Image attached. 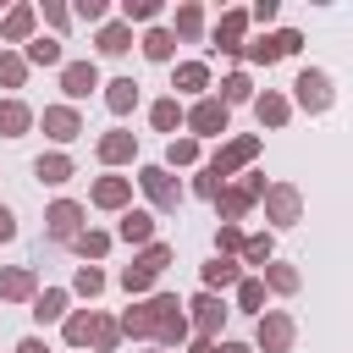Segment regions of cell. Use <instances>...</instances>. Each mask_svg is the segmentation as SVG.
I'll return each mask as SVG.
<instances>
[{
	"label": "cell",
	"instance_id": "836d02e7",
	"mask_svg": "<svg viewBox=\"0 0 353 353\" xmlns=\"http://www.w3.org/2000/svg\"><path fill=\"white\" fill-rule=\"evenodd\" d=\"M237 254H243L248 265H270V254H276V243H270V237L259 232V237H243V248H237Z\"/></svg>",
	"mask_w": 353,
	"mask_h": 353
},
{
	"label": "cell",
	"instance_id": "ab89813d",
	"mask_svg": "<svg viewBox=\"0 0 353 353\" xmlns=\"http://www.w3.org/2000/svg\"><path fill=\"white\" fill-rule=\"evenodd\" d=\"M22 77H28V61L22 55H0V83L6 88H22Z\"/></svg>",
	"mask_w": 353,
	"mask_h": 353
},
{
	"label": "cell",
	"instance_id": "7dc6e473",
	"mask_svg": "<svg viewBox=\"0 0 353 353\" xmlns=\"http://www.w3.org/2000/svg\"><path fill=\"white\" fill-rule=\"evenodd\" d=\"M77 17H83V22H99V17H105V0H83Z\"/></svg>",
	"mask_w": 353,
	"mask_h": 353
},
{
	"label": "cell",
	"instance_id": "603a6c76",
	"mask_svg": "<svg viewBox=\"0 0 353 353\" xmlns=\"http://www.w3.org/2000/svg\"><path fill=\"white\" fill-rule=\"evenodd\" d=\"M254 116H259V127H281V121H287V99L265 88V94L254 99Z\"/></svg>",
	"mask_w": 353,
	"mask_h": 353
},
{
	"label": "cell",
	"instance_id": "4fadbf2b",
	"mask_svg": "<svg viewBox=\"0 0 353 353\" xmlns=\"http://www.w3.org/2000/svg\"><path fill=\"white\" fill-rule=\"evenodd\" d=\"M259 154V138H237V143H226V149H215V160H210V171L215 176H232L237 165H248Z\"/></svg>",
	"mask_w": 353,
	"mask_h": 353
},
{
	"label": "cell",
	"instance_id": "484cf974",
	"mask_svg": "<svg viewBox=\"0 0 353 353\" xmlns=\"http://www.w3.org/2000/svg\"><path fill=\"white\" fill-rule=\"evenodd\" d=\"M61 314H66V292H61V287L33 292V320H44V325H50V320H61Z\"/></svg>",
	"mask_w": 353,
	"mask_h": 353
},
{
	"label": "cell",
	"instance_id": "e0dca14e",
	"mask_svg": "<svg viewBox=\"0 0 353 353\" xmlns=\"http://www.w3.org/2000/svg\"><path fill=\"white\" fill-rule=\"evenodd\" d=\"M116 237H121V243H149V237H154V215H149V210H127L121 226H116Z\"/></svg>",
	"mask_w": 353,
	"mask_h": 353
},
{
	"label": "cell",
	"instance_id": "cb8c5ba5",
	"mask_svg": "<svg viewBox=\"0 0 353 353\" xmlns=\"http://www.w3.org/2000/svg\"><path fill=\"white\" fill-rule=\"evenodd\" d=\"M33 176L55 188V182H66V176H72V160H66V154H39V160H33Z\"/></svg>",
	"mask_w": 353,
	"mask_h": 353
},
{
	"label": "cell",
	"instance_id": "83f0119b",
	"mask_svg": "<svg viewBox=\"0 0 353 353\" xmlns=\"http://www.w3.org/2000/svg\"><path fill=\"white\" fill-rule=\"evenodd\" d=\"M22 61H28V66H61V39H33Z\"/></svg>",
	"mask_w": 353,
	"mask_h": 353
},
{
	"label": "cell",
	"instance_id": "44dd1931",
	"mask_svg": "<svg viewBox=\"0 0 353 353\" xmlns=\"http://www.w3.org/2000/svg\"><path fill=\"white\" fill-rule=\"evenodd\" d=\"M105 105H110L116 116H127V110L138 105V83H132V77H116V83H105Z\"/></svg>",
	"mask_w": 353,
	"mask_h": 353
},
{
	"label": "cell",
	"instance_id": "f35d334b",
	"mask_svg": "<svg viewBox=\"0 0 353 353\" xmlns=\"http://www.w3.org/2000/svg\"><path fill=\"white\" fill-rule=\"evenodd\" d=\"M88 336H94V309H88V314H72V320H66V342H72V347H83Z\"/></svg>",
	"mask_w": 353,
	"mask_h": 353
},
{
	"label": "cell",
	"instance_id": "c3c4849f",
	"mask_svg": "<svg viewBox=\"0 0 353 353\" xmlns=\"http://www.w3.org/2000/svg\"><path fill=\"white\" fill-rule=\"evenodd\" d=\"M276 11H281V6H276V0H259V6H254V11H248V17H254V22H276Z\"/></svg>",
	"mask_w": 353,
	"mask_h": 353
},
{
	"label": "cell",
	"instance_id": "30bf717a",
	"mask_svg": "<svg viewBox=\"0 0 353 353\" xmlns=\"http://www.w3.org/2000/svg\"><path fill=\"white\" fill-rule=\"evenodd\" d=\"M188 127H193L199 138H221V132H226V105H221V99H199V105L188 110Z\"/></svg>",
	"mask_w": 353,
	"mask_h": 353
},
{
	"label": "cell",
	"instance_id": "d6986e66",
	"mask_svg": "<svg viewBox=\"0 0 353 353\" xmlns=\"http://www.w3.org/2000/svg\"><path fill=\"white\" fill-rule=\"evenodd\" d=\"M28 127H33V110H28L22 99H6V105H0V132H6V138H22Z\"/></svg>",
	"mask_w": 353,
	"mask_h": 353
},
{
	"label": "cell",
	"instance_id": "52a82bcc",
	"mask_svg": "<svg viewBox=\"0 0 353 353\" xmlns=\"http://www.w3.org/2000/svg\"><path fill=\"white\" fill-rule=\"evenodd\" d=\"M188 309H193V331H199V342H210V336L221 331V320H226V303H221L215 292H199Z\"/></svg>",
	"mask_w": 353,
	"mask_h": 353
},
{
	"label": "cell",
	"instance_id": "ffe728a7",
	"mask_svg": "<svg viewBox=\"0 0 353 353\" xmlns=\"http://www.w3.org/2000/svg\"><path fill=\"white\" fill-rule=\"evenodd\" d=\"M132 50V28L127 22H105L99 28V55H127Z\"/></svg>",
	"mask_w": 353,
	"mask_h": 353
},
{
	"label": "cell",
	"instance_id": "277c9868",
	"mask_svg": "<svg viewBox=\"0 0 353 353\" xmlns=\"http://www.w3.org/2000/svg\"><path fill=\"white\" fill-rule=\"evenodd\" d=\"M259 193H265V176H243L237 188H226V193H215V204H221V215H226V226H232V221H237V215H243V210H248V204H254Z\"/></svg>",
	"mask_w": 353,
	"mask_h": 353
},
{
	"label": "cell",
	"instance_id": "816d5d0a",
	"mask_svg": "<svg viewBox=\"0 0 353 353\" xmlns=\"http://www.w3.org/2000/svg\"><path fill=\"white\" fill-rule=\"evenodd\" d=\"M215 353H254V347H243V342H221Z\"/></svg>",
	"mask_w": 353,
	"mask_h": 353
},
{
	"label": "cell",
	"instance_id": "4dcf8cb0",
	"mask_svg": "<svg viewBox=\"0 0 353 353\" xmlns=\"http://www.w3.org/2000/svg\"><path fill=\"white\" fill-rule=\"evenodd\" d=\"M243 99H254V83H248V77H243V72H232V77H226V83H221V105H226V110H232V105H243Z\"/></svg>",
	"mask_w": 353,
	"mask_h": 353
},
{
	"label": "cell",
	"instance_id": "d590c367",
	"mask_svg": "<svg viewBox=\"0 0 353 353\" xmlns=\"http://www.w3.org/2000/svg\"><path fill=\"white\" fill-rule=\"evenodd\" d=\"M265 281H270L276 292H298V270H292V265H276V259H270V265H265Z\"/></svg>",
	"mask_w": 353,
	"mask_h": 353
},
{
	"label": "cell",
	"instance_id": "1f68e13d",
	"mask_svg": "<svg viewBox=\"0 0 353 353\" xmlns=\"http://www.w3.org/2000/svg\"><path fill=\"white\" fill-rule=\"evenodd\" d=\"M199 160V138H171L165 143V165H193Z\"/></svg>",
	"mask_w": 353,
	"mask_h": 353
},
{
	"label": "cell",
	"instance_id": "7c38bea8",
	"mask_svg": "<svg viewBox=\"0 0 353 353\" xmlns=\"http://www.w3.org/2000/svg\"><path fill=\"white\" fill-rule=\"evenodd\" d=\"M39 121H44V132H50L55 143H72V138L83 132V116H77L72 105H50V110H44Z\"/></svg>",
	"mask_w": 353,
	"mask_h": 353
},
{
	"label": "cell",
	"instance_id": "f6af8a7d",
	"mask_svg": "<svg viewBox=\"0 0 353 353\" xmlns=\"http://www.w3.org/2000/svg\"><path fill=\"white\" fill-rule=\"evenodd\" d=\"M121 331L127 336H149V309H127L121 314Z\"/></svg>",
	"mask_w": 353,
	"mask_h": 353
},
{
	"label": "cell",
	"instance_id": "b9f144b4",
	"mask_svg": "<svg viewBox=\"0 0 353 353\" xmlns=\"http://www.w3.org/2000/svg\"><path fill=\"white\" fill-rule=\"evenodd\" d=\"M116 336H121V325H116V320H99V314H94V347H99V353H110V347H116Z\"/></svg>",
	"mask_w": 353,
	"mask_h": 353
},
{
	"label": "cell",
	"instance_id": "3957f363",
	"mask_svg": "<svg viewBox=\"0 0 353 353\" xmlns=\"http://www.w3.org/2000/svg\"><path fill=\"white\" fill-rule=\"evenodd\" d=\"M138 182H143V193H149L160 210H176V204H182V188H176V176H171L165 165H143Z\"/></svg>",
	"mask_w": 353,
	"mask_h": 353
},
{
	"label": "cell",
	"instance_id": "7402d4cb",
	"mask_svg": "<svg viewBox=\"0 0 353 353\" xmlns=\"http://www.w3.org/2000/svg\"><path fill=\"white\" fill-rule=\"evenodd\" d=\"M33 17H39L33 6H17V11H6V22H0V39H11V44H17V39H28V33H33Z\"/></svg>",
	"mask_w": 353,
	"mask_h": 353
},
{
	"label": "cell",
	"instance_id": "ee69618b",
	"mask_svg": "<svg viewBox=\"0 0 353 353\" xmlns=\"http://www.w3.org/2000/svg\"><path fill=\"white\" fill-rule=\"evenodd\" d=\"M215 248H221V259H226V254H237V248H243V232L221 221V232H215Z\"/></svg>",
	"mask_w": 353,
	"mask_h": 353
},
{
	"label": "cell",
	"instance_id": "60d3db41",
	"mask_svg": "<svg viewBox=\"0 0 353 353\" xmlns=\"http://www.w3.org/2000/svg\"><path fill=\"white\" fill-rule=\"evenodd\" d=\"M237 303H243V309H259V303H265V281H259V276L237 281Z\"/></svg>",
	"mask_w": 353,
	"mask_h": 353
},
{
	"label": "cell",
	"instance_id": "9c48e42d",
	"mask_svg": "<svg viewBox=\"0 0 353 353\" xmlns=\"http://www.w3.org/2000/svg\"><path fill=\"white\" fill-rule=\"evenodd\" d=\"M298 105L303 110H331V77L325 72H298Z\"/></svg>",
	"mask_w": 353,
	"mask_h": 353
},
{
	"label": "cell",
	"instance_id": "bcb514c9",
	"mask_svg": "<svg viewBox=\"0 0 353 353\" xmlns=\"http://www.w3.org/2000/svg\"><path fill=\"white\" fill-rule=\"evenodd\" d=\"M193 193H199V199H215V193H221V176H215V171L204 165V171L193 176Z\"/></svg>",
	"mask_w": 353,
	"mask_h": 353
},
{
	"label": "cell",
	"instance_id": "2e32d148",
	"mask_svg": "<svg viewBox=\"0 0 353 353\" xmlns=\"http://www.w3.org/2000/svg\"><path fill=\"white\" fill-rule=\"evenodd\" d=\"M132 154H138V138H132V132H105V138H99V160H105V165H121V160H132Z\"/></svg>",
	"mask_w": 353,
	"mask_h": 353
},
{
	"label": "cell",
	"instance_id": "f1b7e54d",
	"mask_svg": "<svg viewBox=\"0 0 353 353\" xmlns=\"http://www.w3.org/2000/svg\"><path fill=\"white\" fill-rule=\"evenodd\" d=\"M204 83H210V66H204V61H182V66H176V83H171V88H188V94H199Z\"/></svg>",
	"mask_w": 353,
	"mask_h": 353
},
{
	"label": "cell",
	"instance_id": "74e56055",
	"mask_svg": "<svg viewBox=\"0 0 353 353\" xmlns=\"http://www.w3.org/2000/svg\"><path fill=\"white\" fill-rule=\"evenodd\" d=\"M72 287H77L83 298H94V292H105V276H99L94 265H77V276H72Z\"/></svg>",
	"mask_w": 353,
	"mask_h": 353
},
{
	"label": "cell",
	"instance_id": "8992f818",
	"mask_svg": "<svg viewBox=\"0 0 353 353\" xmlns=\"http://www.w3.org/2000/svg\"><path fill=\"white\" fill-rule=\"evenodd\" d=\"M61 88H66V99H88L99 88V66L94 61H66L61 66Z\"/></svg>",
	"mask_w": 353,
	"mask_h": 353
},
{
	"label": "cell",
	"instance_id": "7a4b0ae2",
	"mask_svg": "<svg viewBox=\"0 0 353 353\" xmlns=\"http://www.w3.org/2000/svg\"><path fill=\"white\" fill-rule=\"evenodd\" d=\"M303 39L292 33V28H281V33H270V39H254V44H243L237 55H248V61H259V66H270V61H281V55H292Z\"/></svg>",
	"mask_w": 353,
	"mask_h": 353
},
{
	"label": "cell",
	"instance_id": "8d00e7d4",
	"mask_svg": "<svg viewBox=\"0 0 353 353\" xmlns=\"http://www.w3.org/2000/svg\"><path fill=\"white\" fill-rule=\"evenodd\" d=\"M149 281H154V270H149V265H143V259H132V265H127V270H121V287H127V292H143V287H149Z\"/></svg>",
	"mask_w": 353,
	"mask_h": 353
},
{
	"label": "cell",
	"instance_id": "e575fe53",
	"mask_svg": "<svg viewBox=\"0 0 353 353\" xmlns=\"http://www.w3.org/2000/svg\"><path fill=\"white\" fill-rule=\"evenodd\" d=\"M176 33H182V39H199V33H204V11H199V6H176Z\"/></svg>",
	"mask_w": 353,
	"mask_h": 353
},
{
	"label": "cell",
	"instance_id": "ac0fdd59",
	"mask_svg": "<svg viewBox=\"0 0 353 353\" xmlns=\"http://www.w3.org/2000/svg\"><path fill=\"white\" fill-rule=\"evenodd\" d=\"M0 298H11V303L33 298V270H28V265H17V270H0Z\"/></svg>",
	"mask_w": 353,
	"mask_h": 353
},
{
	"label": "cell",
	"instance_id": "5bb4252c",
	"mask_svg": "<svg viewBox=\"0 0 353 353\" xmlns=\"http://www.w3.org/2000/svg\"><path fill=\"white\" fill-rule=\"evenodd\" d=\"M243 28H248V11H226V17L215 22V44H221L226 55H237V50H243Z\"/></svg>",
	"mask_w": 353,
	"mask_h": 353
},
{
	"label": "cell",
	"instance_id": "f5cc1de1",
	"mask_svg": "<svg viewBox=\"0 0 353 353\" xmlns=\"http://www.w3.org/2000/svg\"><path fill=\"white\" fill-rule=\"evenodd\" d=\"M188 353H215V347H210V342H193V347H188Z\"/></svg>",
	"mask_w": 353,
	"mask_h": 353
},
{
	"label": "cell",
	"instance_id": "5b68a950",
	"mask_svg": "<svg viewBox=\"0 0 353 353\" xmlns=\"http://www.w3.org/2000/svg\"><path fill=\"white\" fill-rule=\"evenodd\" d=\"M259 199H265V215H270L276 226H292V221H298V188H292V182H270Z\"/></svg>",
	"mask_w": 353,
	"mask_h": 353
},
{
	"label": "cell",
	"instance_id": "f546056e",
	"mask_svg": "<svg viewBox=\"0 0 353 353\" xmlns=\"http://www.w3.org/2000/svg\"><path fill=\"white\" fill-rule=\"evenodd\" d=\"M149 121H154L160 132H171V138H176V127H182V105H176V99H154Z\"/></svg>",
	"mask_w": 353,
	"mask_h": 353
},
{
	"label": "cell",
	"instance_id": "d6a6232c",
	"mask_svg": "<svg viewBox=\"0 0 353 353\" xmlns=\"http://www.w3.org/2000/svg\"><path fill=\"white\" fill-rule=\"evenodd\" d=\"M72 248H77L83 259H99V254L110 248V232H77V237H72Z\"/></svg>",
	"mask_w": 353,
	"mask_h": 353
},
{
	"label": "cell",
	"instance_id": "9a60e30c",
	"mask_svg": "<svg viewBox=\"0 0 353 353\" xmlns=\"http://www.w3.org/2000/svg\"><path fill=\"white\" fill-rule=\"evenodd\" d=\"M127 193H132V182H127V176H99L88 199H94L99 210H121V204H127Z\"/></svg>",
	"mask_w": 353,
	"mask_h": 353
},
{
	"label": "cell",
	"instance_id": "6da1fadb",
	"mask_svg": "<svg viewBox=\"0 0 353 353\" xmlns=\"http://www.w3.org/2000/svg\"><path fill=\"white\" fill-rule=\"evenodd\" d=\"M143 309H149V336H154L160 347H176V342L188 336V314H182V303H176L171 292H154Z\"/></svg>",
	"mask_w": 353,
	"mask_h": 353
},
{
	"label": "cell",
	"instance_id": "f907efd6",
	"mask_svg": "<svg viewBox=\"0 0 353 353\" xmlns=\"http://www.w3.org/2000/svg\"><path fill=\"white\" fill-rule=\"evenodd\" d=\"M17 353H50V347H44L39 336H22V342H17Z\"/></svg>",
	"mask_w": 353,
	"mask_h": 353
},
{
	"label": "cell",
	"instance_id": "4316f807",
	"mask_svg": "<svg viewBox=\"0 0 353 353\" xmlns=\"http://www.w3.org/2000/svg\"><path fill=\"white\" fill-rule=\"evenodd\" d=\"M143 55H149V61H171V55H176V39H171L165 28H149V33H143Z\"/></svg>",
	"mask_w": 353,
	"mask_h": 353
},
{
	"label": "cell",
	"instance_id": "681fc988",
	"mask_svg": "<svg viewBox=\"0 0 353 353\" xmlns=\"http://www.w3.org/2000/svg\"><path fill=\"white\" fill-rule=\"evenodd\" d=\"M11 237H17V215L0 204V243H11Z\"/></svg>",
	"mask_w": 353,
	"mask_h": 353
},
{
	"label": "cell",
	"instance_id": "ba28073f",
	"mask_svg": "<svg viewBox=\"0 0 353 353\" xmlns=\"http://www.w3.org/2000/svg\"><path fill=\"white\" fill-rule=\"evenodd\" d=\"M259 347L265 353H287L292 347V314H281V309L259 314Z\"/></svg>",
	"mask_w": 353,
	"mask_h": 353
},
{
	"label": "cell",
	"instance_id": "d4e9b609",
	"mask_svg": "<svg viewBox=\"0 0 353 353\" xmlns=\"http://www.w3.org/2000/svg\"><path fill=\"white\" fill-rule=\"evenodd\" d=\"M237 281H243L237 259H221V254H215V259L204 265V287H237Z\"/></svg>",
	"mask_w": 353,
	"mask_h": 353
},
{
	"label": "cell",
	"instance_id": "7bdbcfd3",
	"mask_svg": "<svg viewBox=\"0 0 353 353\" xmlns=\"http://www.w3.org/2000/svg\"><path fill=\"white\" fill-rule=\"evenodd\" d=\"M121 17H127V22H149V17H160V0H127Z\"/></svg>",
	"mask_w": 353,
	"mask_h": 353
},
{
	"label": "cell",
	"instance_id": "8fae6325",
	"mask_svg": "<svg viewBox=\"0 0 353 353\" xmlns=\"http://www.w3.org/2000/svg\"><path fill=\"white\" fill-rule=\"evenodd\" d=\"M44 226H50V237H55V243H72V237H77V226H83V204H72V199L50 204Z\"/></svg>",
	"mask_w": 353,
	"mask_h": 353
}]
</instances>
